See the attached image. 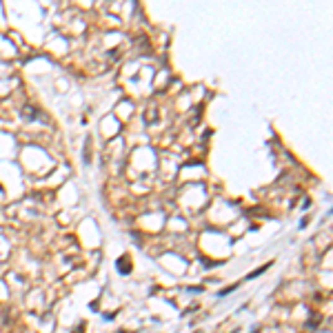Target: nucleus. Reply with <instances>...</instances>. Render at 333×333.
I'll return each mask as SVG.
<instances>
[{
  "label": "nucleus",
  "mask_w": 333,
  "mask_h": 333,
  "mask_svg": "<svg viewBox=\"0 0 333 333\" xmlns=\"http://www.w3.org/2000/svg\"><path fill=\"white\" fill-rule=\"evenodd\" d=\"M116 267H118V273H120V275L131 273V260H129V255H122V258L116 262Z\"/></svg>",
  "instance_id": "1"
},
{
  "label": "nucleus",
  "mask_w": 333,
  "mask_h": 333,
  "mask_svg": "<svg viewBox=\"0 0 333 333\" xmlns=\"http://www.w3.org/2000/svg\"><path fill=\"white\" fill-rule=\"evenodd\" d=\"M267 269H269V264H267V267H262V269H258V271H253V273H249V275H246V280H253V278H258V275H262V273H264Z\"/></svg>",
  "instance_id": "2"
},
{
  "label": "nucleus",
  "mask_w": 333,
  "mask_h": 333,
  "mask_svg": "<svg viewBox=\"0 0 333 333\" xmlns=\"http://www.w3.org/2000/svg\"><path fill=\"white\" fill-rule=\"evenodd\" d=\"M189 291H191V293H198V291H200V293H202V291H204V289H202V286H191Z\"/></svg>",
  "instance_id": "3"
}]
</instances>
